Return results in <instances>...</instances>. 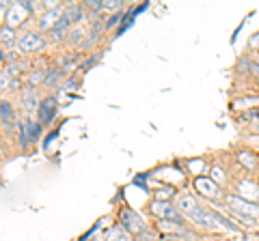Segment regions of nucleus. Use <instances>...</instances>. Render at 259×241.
<instances>
[{
	"instance_id": "1",
	"label": "nucleus",
	"mask_w": 259,
	"mask_h": 241,
	"mask_svg": "<svg viewBox=\"0 0 259 241\" xmlns=\"http://www.w3.org/2000/svg\"><path fill=\"white\" fill-rule=\"evenodd\" d=\"M190 186H192V192L197 194L199 200H205V203H209V205H225L227 192L218 186V183L209 174H203V176L192 179Z\"/></svg>"
},
{
	"instance_id": "2",
	"label": "nucleus",
	"mask_w": 259,
	"mask_h": 241,
	"mask_svg": "<svg viewBox=\"0 0 259 241\" xmlns=\"http://www.w3.org/2000/svg\"><path fill=\"white\" fill-rule=\"evenodd\" d=\"M117 224L127 232V235H132L134 239H139L141 235H145V232L151 228V226H147V220H145L143 215L136 211V209L130 207V205H123V207L119 209Z\"/></svg>"
},
{
	"instance_id": "3",
	"label": "nucleus",
	"mask_w": 259,
	"mask_h": 241,
	"mask_svg": "<svg viewBox=\"0 0 259 241\" xmlns=\"http://www.w3.org/2000/svg\"><path fill=\"white\" fill-rule=\"evenodd\" d=\"M147 211L153 220H168V222H177V224H186V218L177 211L175 203L171 200H156L151 198L147 205Z\"/></svg>"
},
{
	"instance_id": "4",
	"label": "nucleus",
	"mask_w": 259,
	"mask_h": 241,
	"mask_svg": "<svg viewBox=\"0 0 259 241\" xmlns=\"http://www.w3.org/2000/svg\"><path fill=\"white\" fill-rule=\"evenodd\" d=\"M46 45H48V37L44 33H39V30H26V33L20 35L15 50H18V54H22V56H28V54L44 52Z\"/></svg>"
},
{
	"instance_id": "5",
	"label": "nucleus",
	"mask_w": 259,
	"mask_h": 241,
	"mask_svg": "<svg viewBox=\"0 0 259 241\" xmlns=\"http://www.w3.org/2000/svg\"><path fill=\"white\" fill-rule=\"evenodd\" d=\"M186 222H190L192 228H197L199 232H216L218 230V222H216L212 207H205L203 203H201V207Z\"/></svg>"
},
{
	"instance_id": "6",
	"label": "nucleus",
	"mask_w": 259,
	"mask_h": 241,
	"mask_svg": "<svg viewBox=\"0 0 259 241\" xmlns=\"http://www.w3.org/2000/svg\"><path fill=\"white\" fill-rule=\"evenodd\" d=\"M59 110H61L59 97H56V95H44V99H41V103H39V108H37V116L35 118L44 127H50L54 123L56 114H59Z\"/></svg>"
},
{
	"instance_id": "7",
	"label": "nucleus",
	"mask_w": 259,
	"mask_h": 241,
	"mask_svg": "<svg viewBox=\"0 0 259 241\" xmlns=\"http://www.w3.org/2000/svg\"><path fill=\"white\" fill-rule=\"evenodd\" d=\"M44 99V95L41 91H39L37 86H24L22 91H20V103H22V110H24V114H26L28 118H32V114L37 116V108H39V103H41Z\"/></svg>"
},
{
	"instance_id": "8",
	"label": "nucleus",
	"mask_w": 259,
	"mask_h": 241,
	"mask_svg": "<svg viewBox=\"0 0 259 241\" xmlns=\"http://www.w3.org/2000/svg\"><path fill=\"white\" fill-rule=\"evenodd\" d=\"M30 18H32V15L28 13V9H26V5H24V3H11L9 9L5 11V22L3 24H7V26H11V28L18 30L22 24H26Z\"/></svg>"
},
{
	"instance_id": "9",
	"label": "nucleus",
	"mask_w": 259,
	"mask_h": 241,
	"mask_svg": "<svg viewBox=\"0 0 259 241\" xmlns=\"http://www.w3.org/2000/svg\"><path fill=\"white\" fill-rule=\"evenodd\" d=\"M18 114H15V106H13V101L11 99H7L3 97V101H0V125H3V132H13V130H18Z\"/></svg>"
},
{
	"instance_id": "10",
	"label": "nucleus",
	"mask_w": 259,
	"mask_h": 241,
	"mask_svg": "<svg viewBox=\"0 0 259 241\" xmlns=\"http://www.w3.org/2000/svg\"><path fill=\"white\" fill-rule=\"evenodd\" d=\"M63 13H65V7H56V9H48L39 13V20H37V30L39 33H50L52 28H56V24L63 20Z\"/></svg>"
},
{
	"instance_id": "11",
	"label": "nucleus",
	"mask_w": 259,
	"mask_h": 241,
	"mask_svg": "<svg viewBox=\"0 0 259 241\" xmlns=\"http://www.w3.org/2000/svg\"><path fill=\"white\" fill-rule=\"evenodd\" d=\"M175 207H177V211L188 220L190 215L201 207V200L197 198L194 192H180V196H177V200H175Z\"/></svg>"
},
{
	"instance_id": "12",
	"label": "nucleus",
	"mask_w": 259,
	"mask_h": 241,
	"mask_svg": "<svg viewBox=\"0 0 259 241\" xmlns=\"http://www.w3.org/2000/svg\"><path fill=\"white\" fill-rule=\"evenodd\" d=\"M209 168H212V164H209L207 157H186L184 159V172L186 176H192V179H197V176H203L209 172Z\"/></svg>"
},
{
	"instance_id": "13",
	"label": "nucleus",
	"mask_w": 259,
	"mask_h": 241,
	"mask_svg": "<svg viewBox=\"0 0 259 241\" xmlns=\"http://www.w3.org/2000/svg\"><path fill=\"white\" fill-rule=\"evenodd\" d=\"M236 162L244 172H259V155L250 149H242L236 153Z\"/></svg>"
},
{
	"instance_id": "14",
	"label": "nucleus",
	"mask_w": 259,
	"mask_h": 241,
	"mask_svg": "<svg viewBox=\"0 0 259 241\" xmlns=\"http://www.w3.org/2000/svg\"><path fill=\"white\" fill-rule=\"evenodd\" d=\"M89 15L87 11V7L84 5H76V3H71V5H65V13H63V18L67 20L71 26H78L80 22H82L84 18Z\"/></svg>"
},
{
	"instance_id": "15",
	"label": "nucleus",
	"mask_w": 259,
	"mask_h": 241,
	"mask_svg": "<svg viewBox=\"0 0 259 241\" xmlns=\"http://www.w3.org/2000/svg\"><path fill=\"white\" fill-rule=\"evenodd\" d=\"M67 80V74L59 67H48L46 69V80H44V88H61L63 82Z\"/></svg>"
},
{
	"instance_id": "16",
	"label": "nucleus",
	"mask_w": 259,
	"mask_h": 241,
	"mask_svg": "<svg viewBox=\"0 0 259 241\" xmlns=\"http://www.w3.org/2000/svg\"><path fill=\"white\" fill-rule=\"evenodd\" d=\"M209 176H212V179H214L223 190L229 188V186L233 188V183H236V181H233V176L227 172L221 164H212V168H209Z\"/></svg>"
},
{
	"instance_id": "17",
	"label": "nucleus",
	"mask_w": 259,
	"mask_h": 241,
	"mask_svg": "<svg viewBox=\"0 0 259 241\" xmlns=\"http://www.w3.org/2000/svg\"><path fill=\"white\" fill-rule=\"evenodd\" d=\"M212 211L216 215V222H218V226H223L225 230H229V232H242V226L231 218L227 211H218L216 207H212Z\"/></svg>"
},
{
	"instance_id": "18",
	"label": "nucleus",
	"mask_w": 259,
	"mask_h": 241,
	"mask_svg": "<svg viewBox=\"0 0 259 241\" xmlns=\"http://www.w3.org/2000/svg\"><path fill=\"white\" fill-rule=\"evenodd\" d=\"M18 30L7 26V24H3L0 26V43H3V50H13L15 45H18Z\"/></svg>"
},
{
	"instance_id": "19",
	"label": "nucleus",
	"mask_w": 259,
	"mask_h": 241,
	"mask_svg": "<svg viewBox=\"0 0 259 241\" xmlns=\"http://www.w3.org/2000/svg\"><path fill=\"white\" fill-rule=\"evenodd\" d=\"M151 194H153V198L156 200H177V196H180V192H177V188L175 186H171V183H164V186H160L156 188V190H151Z\"/></svg>"
},
{
	"instance_id": "20",
	"label": "nucleus",
	"mask_w": 259,
	"mask_h": 241,
	"mask_svg": "<svg viewBox=\"0 0 259 241\" xmlns=\"http://www.w3.org/2000/svg\"><path fill=\"white\" fill-rule=\"evenodd\" d=\"M231 108L233 110H253V108H259V93L255 95H244V97H238L231 101Z\"/></svg>"
},
{
	"instance_id": "21",
	"label": "nucleus",
	"mask_w": 259,
	"mask_h": 241,
	"mask_svg": "<svg viewBox=\"0 0 259 241\" xmlns=\"http://www.w3.org/2000/svg\"><path fill=\"white\" fill-rule=\"evenodd\" d=\"M87 37H89V30L84 26H74L67 35V43L71 45V50H78V47L87 41Z\"/></svg>"
},
{
	"instance_id": "22",
	"label": "nucleus",
	"mask_w": 259,
	"mask_h": 241,
	"mask_svg": "<svg viewBox=\"0 0 259 241\" xmlns=\"http://www.w3.org/2000/svg\"><path fill=\"white\" fill-rule=\"evenodd\" d=\"M24 123H26V132H28V136H30V142L37 144L39 140H41V134H44L46 127L39 123L37 118H28V116H24Z\"/></svg>"
},
{
	"instance_id": "23",
	"label": "nucleus",
	"mask_w": 259,
	"mask_h": 241,
	"mask_svg": "<svg viewBox=\"0 0 259 241\" xmlns=\"http://www.w3.org/2000/svg\"><path fill=\"white\" fill-rule=\"evenodd\" d=\"M102 54L104 52H91V54H84L82 56V61H80V65H78V71H80V76H84L87 71H91L97 63L102 61Z\"/></svg>"
},
{
	"instance_id": "24",
	"label": "nucleus",
	"mask_w": 259,
	"mask_h": 241,
	"mask_svg": "<svg viewBox=\"0 0 259 241\" xmlns=\"http://www.w3.org/2000/svg\"><path fill=\"white\" fill-rule=\"evenodd\" d=\"M15 134H18V149H20V151H28V149L32 147V142H30V136H28V132H26V123H24V118H20Z\"/></svg>"
},
{
	"instance_id": "25",
	"label": "nucleus",
	"mask_w": 259,
	"mask_h": 241,
	"mask_svg": "<svg viewBox=\"0 0 259 241\" xmlns=\"http://www.w3.org/2000/svg\"><path fill=\"white\" fill-rule=\"evenodd\" d=\"M104 241H134L132 235H127V232L119 226V224H115V226H110L106 230V237H104Z\"/></svg>"
},
{
	"instance_id": "26",
	"label": "nucleus",
	"mask_w": 259,
	"mask_h": 241,
	"mask_svg": "<svg viewBox=\"0 0 259 241\" xmlns=\"http://www.w3.org/2000/svg\"><path fill=\"white\" fill-rule=\"evenodd\" d=\"M134 22H136V18H134V13H132V9H127L125 11V15H123V22H121V26L115 30V35H112V39H117V37H121L125 33V30H130L134 26Z\"/></svg>"
},
{
	"instance_id": "27",
	"label": "nucleus",
	"mask_w": 259,
	"mask_h": 241,
	"mask_svg": "<svg viewBox=\"0 0 259 241\" xmlns=\"http://www.w3.org/2000/svg\"><path fill=\"white\" fill-rule=\"evenodd\" d=\"M238 120L244 125H259V108H253V110H246V112H240L238 114Z\"/></svg>"
},
{
	"instance_id": "28",
	"label": "nucleus",
	"mask_w": 259,
	"mask_h": 241,
	"mask_svg": "<svg viewBox=\"0 0 259 241\" xmlns=\"http://www.w3.org/2000/svg\"><path fill=\"white\" fill-rule=\"evenodd\" d=\"M123 15H125V11H119V13H112V15H106V18H104L106 33H110L112 28H119L121 26V22H123Z\"/></svg>"
},
{
	"instance_id": "29",
	"label": "nucleus",
	"mask_w": 259,
	"mask_h": 241,
	"mask_svg": "<svg viewBox=\"0 0 259 241\" xmlns=\"http://www.w3.org/2000/svg\"><path fill=\"white\" fill-rule=\"evenodd\" d=\"M61 136V127H54V130H50L46 136H44V140H41V147H44V151L46 153H50V147L56 142V138Z\"/></svg>"
},
{
	"instance_id": "30",
	"label": "nucleus",
	"mask_w": 259,
	"mask_h": 241,
	"mask_svg": "<svg viewBox=\"0 0 259 241\" xmlns=\"http://www.w3.org/2000/svg\"><path fill=\"white\" fill-rule=\"evenodd\" d=\"M80 84H82V76H80V74H71V76H67V80L63 82L61 91H74V88H78Z\"/></svg>"
},
{
	"instance_id": "31",
	"label": "nucleus",
	"mask_w": 259,
	"mask_h": 241,
	"mask_svg": "<svg viewBox=\"0 0 259 241\" xmlns=\"http://www.w3.org/2000/svg\"><path fill=\"white\" fill-rule=\"evenodd\" d=\"M106 220H108V218H100V220H97V222H95L93 226L89 228L87 232H82V237H80L78 241H89V239H91V237L95 235V232H100V230H102V226H104V224H106Z\"/></svg>"
},
{
	"instance_id": "32",
	"label": "nucleus",
	"mask_w": 259,
	"mask_h": 241,
	"mask_svg": "<svg viewBox=\"0 0 259 241\" xmlns=\"http://www.w3.org/2000/svg\"><path fill=\"white\" fill-rule=\"evenodd\" d=\"M11 84H13V76L3 67V71H0V91H3V95L11 91Z\"/></svg>"
},
{
	"instance_id": "33",
	"label": "nucleus",
	"mask_w": 259,
	"mask_h": 241,
	"mask_svg": "<svg viewBox=\"0 0 259 241\" xmlns=\"http://www.w3.org/2000/svg\"><path fill=\"white\" fill-rule=\"evenodd\" d=\"M149 7H151V3H149V0H143V3H141V5H136V7H130V9H132V13H134V18H139V15H141L143 11H147V9H149Z\"/></svg>"
},
{
	"instance_id": "34",
	"label": "nucleus",
	"mask_w": 259,
	"mask_h": 241,
	"mask_svg": "<svg viewBox=\"0 0 259 241\" xmlns=\"http://www.w3.org/2000/svg\"><path fill=\"white\" fill-rule=\"evenodd\" d=\"M248 50L250 52H259V30L248 39Z\"/></svg>"
},
{
	"instance_id": "35",
	"label": "nucleus",
	"mask_w": 259,
	"mask_h": 241,
	"mask_svg": "<svg viewBox=\"0 0 259 241\" xmlns=\"http://www.w3.org/2000/svg\"><path fill=\"white\" fill-rule=\"evenodd\" d=\"M244 24H246V22L242 20V22H240V26H238V28H236V30H233V33H231V39H229V43H231V45L238 41V37H240V33H242V28H244Z\"/></svg>"
},
{
	"instance_id": "36",
	"label": "nucleus",
	"mask_w": 259,
	"mask_h": 241,
	"mask_svg": "<svg viewBox=\"0 0 259 241\" xmlns=\"http://www.w3.org/2000/svg\"><path fill=\"white\" fill-rule=\"evenodd\" d=\"M123 194H125V192H123V188H121V190L117 192V196H115V198H112V205H119V203H121V200H123Z\"/></svg>"
},
{
	"instance_id": "37",
	"label": "nucleus",
	"mask_w": 259,
	"mask_h": 241,
	"mask_svg": "<svg viewBox=\"0 0 259 241\" xmlns=\"http://www.w3.org/2000/svg\"><path fill=\"white\" fill-rule=\"evenodd\" d=\"M257 88H259V80H257Z\"/></svg>"
},
{
	"instance_id": "38",
	"label": "nucleus",
	"mask_w": 259,
	"mask_h": 241,
	"mask_svg": "<svg viewBox=\"0 0 259 241\" xmlns=\"http://www.w3.org/2000/svg\"><path fill=\"white\" fill-rule=\"evenodd\" d=\"M257 181H259V174H257Z\"/></svg>"
}]
</instances>
